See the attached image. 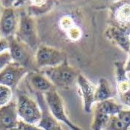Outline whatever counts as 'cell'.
<instances>
[{"label":"cell","mask_w":130,"mask_h":130,"mask_svg":"<svg viewBox=\"0 0 130 130\" xmlns=\"http://www.w3.org/2000/svg\"><path fill=\"white\" fill-rule=\"evenodd\" d=\"M7 39L9 44L8 52L12 62L25 67L28 71H39L36 67L35 52L15 36Z\"/></svg>","instance_id":"obj_3"},{"label":"cell","mask_w":130,"mask_h":130,"mask_svg":"<svg viewBox=\"0 0 130 130\" xmlns=\"http://www.w3.org/2000/svg\"><path fill=\"white\" fill-rule=\"evenodd\" d=\"M11 62H12V60L8 51L0 54V71Z\"/></svg>","instance_id":"obj_23"},{"label":"cell","mask_w":130,"mask_h":130,"mask_svg":"<svg viewBox=\"0 0 130 130\" xmlns=\"http://www.w3.org/2000/svg\"><path fill=\"white\" fill-rule=\"evenodd\" d=\"M129 130H130V129H129Z\"/></svg>","instance_id":"obj_28"},{"label":"cell","mask_w":130,"mask_h":130,"mask_svg":"<svg viewBox=\"0 0 130 130\" xmlns=\"http://www.w3.org/2000/svg\"><path fill=\"white\" fill-rule=\"evenodd\" d=\"M14 36L35 53L40 45L36 23L33 17L25 11H21L19 13L18 27Z\"/></svg>","instance_id":"obj_2"},{"label":"cell","mask_w":130,"mask_h":130,"mask_svg":"<svg viewBox=\"0 0 130 130\" xmlns=\"http://www.w3.org/2000/svg\"><path fill=\"white\" fill-rule=\"evenodd\" d=\"M115 95V92L112 90L109 82L105 78H100L98 86L96 88L95 91V102L99 103L113 99Z\"/></svg>","instance_id":"obj_16"},{"label":"cell","mask_w":130,"mask_h":130,"mask_svg":"<svg viewBox=\"0 0 130 130\" xmlns=\"http://www.w3.org/2000/svg\"><path fill=\"white\" fill-rule=\"evenodd\" d=\"M105 36L126 53H129L130 42V26L111 25L106 28Z\"/></svg>","instance_id":"obj_10"},{"label":"cell","mask_w":130,"mask_h":130,"mask_svg":"<svg viewBox=\"0 0 130 130\" xmlns=\"http://www.w3.org/2000/svg\"><path fill=\"white\" fill-rule=\"evenodd\" d=\"M110 117L111 116H108L103 113L94 109L93 120L91 125L92 130H103Z\"/></svg>","instance_id":"obj_18"},{"label":"cell","mask_w":130,"mask_h":130,"mask_svg":"<svg viewBox=\"0 0 130 130\" xmlns=\"http://www.w3.org/2000/svg\"><path fill=\"white\" fill-rule=\"evenodd\" d=\"M2 5L3 6L4 8H11L13 7V3L15 2V0H0Z\"/></svg>","instance_id":"obj_25"},{"label":"cell","mask_w":130,"mask_h":130,"mask_svg":"<svg viewBox=\"0 0 130 130\" xmlns=\"http://www.w3.org/2000/svg\"><path fill=\"white\" fill-rule=\"evenodd\" d=\"M110 24L130 26V0H117L110 8Z\"/></svg>","instance_id":"obj_9"},{"label":"cell","mask_w":130,"mask_h":130,"mask_svg":"<svg viewBox=\"0 0 130 130\" xmlns=\"http://www.w3.org/2000/svg\"><path fill=\"white\" fill-rule=\"evenodd\" d=\"M9 44L8 40L6 38H0V54L8 50Z\"/></svg>","instance_id":"obj_24"},{"label":"cell","mask_w":130,"mask_h":130,"mask_svg":"<svg viewBox=\"0 0 130 130\" xmlns=\"http://www.w3.org/2000/svg\"><path fill=\"white\" fill-rule=\"evenodd\" d=\"M36 67L40 70L52 67L61 64L67 59L66 54L63 51L55 47L40 44L35 53Z\"/></svg>","instance_id":"obj_5"},{"label":"cell","mask_w":130,"mask_h":130,"mask_svg":"<svg viewBox=\"0 0 130 130\" xmlns=\"http://www.w3.org/2000/svg\"><path fill=\"white\" fill-rule=\"evenodd\" d=\"M18 120L16 100H12L8 105L0 107V130H8L15 127Z\"/></svg>","instance_id":"obj_14"},{"label":"cell","mask_w":130,"mask_h":130,"mask_svg":"<svg viewBox=\"0 0 130 130\" xmlns=\"http://www.w3.org/2000/svg\"><path fill=\"white\" fill-rule=\"evenodd\" d=\"M13 100V91L5 85H0V107L8 105Z\"/></svg>","instance_id":"obj_19"},{"label":"cell","mask_w":130,"mask_h":130,"mask_svg":"<svg viewBox=\"0 0 130 130\" xmlns=\"http://www.w3.org/2000/svg\"><path fill=\"white\" fill-rule=\"evenodd\" d=\"M28 72L25 67L11 62L0 71V85L7 86L13 91Z\"/></svg>","instance_id":"obj_8"},{"label":"cell","mask_w":130,"mask_h":130,"mask_svg":"<svg viewBox=\"0 0 130 130\" xmlns=\"http://www.w3.org/2000/svg\"><path fill=\"white\" fill-rule=\"evenodd\" d=\"M94 109L103 113L108 116L117 115L123 108V105L117 103L113 99H109L102 102L96 103Z\"/></svg>","instance_id":"obj_17"},{"label":"cell","mask_w":130,"mask_h":130,"mask_svg":"<svg viewBox=\"0 0 130 130\" xmlns=\"http://www.w3.org/2000/svg\"><path fill=\"white\" fill-rule=\"evenodd\" d=\"M19 23V17L16 9L11 7L4 8L0 18V36L8 38L15 35Z\"/></svg>","instance_id":"obj_11"},{"label":"cell","mask_w":130,"mask_h":130,"mask_svg":"<svg viewBox=\"0 0 130 130\" xmlns=\"http://www.w3.org/2000/svg\"><path fill=\"white\" fill-rule=\"evenodd\" d=\"M116 92L121 105L130 108V79L125 70L123 61L115 62Z\"/></svg>","instance_id":"obj_7"},{"label":"cell","mask_w":130,"mask_h":130,"mask_svg":"<svg viewBox=\"0 0 130 130\" xmlns=\"http://www.w3.org/2000/svg\"><path fill=\"white\" fill-rule=\"evenodd\" d=\"M76 84L79 93L82 99L83 108L85 112L91 113L95 102L96 87L82 74H78L76 78Z\"/></svg>","instance_id":"obj_12"},{"label":"cell","mask_w":130,"mask_h":130,"mask_svg":"<svg viewBox=\"0 0 130 130\" xmlns=\"http://www.w3.org/2000/svg\"><path fill=\"white\" fill-rule=\"evenodd\" d=\"M8 130H43L40 128L39 126L36 124H31L26 123L21 120L19 119L17 124L15 127L11 128Z\"/></svg>","instance_id":"obj_21"},{"label":"cell","mask_w":130,"mask_h":130,"mask_svg":"<svg viewBox=\"0 0 130 130\" xmlns=\"http://www.w3.org/2000/svg\"><path fill=\"white\" fill-rule=\"evenodd\" d=\"M103 130H126L123 123L117 115L109 117Z\"/></svg>","instance_id":"obj_20"},{"label":"cell","mask_w":130,"mask_h":130,"mask_svg":"<svg viewBox=\"0 0 130 130\" xmlns=\"http://www.w3.org/2000/svg\"><path fill=\"white\" fill-rule=\"evenodd\" d=\"M124 68L126 72L128 73L130 72V54H129V58L128 60L126 61V62H125V65H124Z\"/></svg>","instance_id":"obj_26"},{"label":"cell","mask_w":130,"mask_h":130,"mask_svg":"<svg viewBox=\"0 0 130 130\" xmlns=\"http://www.w3.org/2000/svg\"><path fill=\"white\" fill-rule=\"evenodd\" d=\"M43 96L50 113L57 121L63 123L70 130H82L81 127L74 124L67 117L62 98L55 89L45 93Z\"/></svg>","instance_id":"obj_6"},{"label":"cell","mask_w":130,"mask_h":130,"mask_svg":"<svg viewBox=\"0 0 130 130\" xmlns=\"http://www.w3.org/2000/svg\"><path fill=\"white\" fill-rule=\"evenodd\" d=\"M26 76H28V80L35 92L44 94L55 89L52 82L40 71H29Z\"/></svg>","instance_id":"obj_15"},{"label":"cell","mask_w":130,"mask_h":130,"mask_svg":"<svg viewBox=\"0 0 130 130\" xmlns=\"http://www.w3.org/2000/svg\"><path fill=\"white\" fill-rule=\"evenodd\" d=\"M128 54H130V42H129V53Z\"/></svg>","instance_id":"obj_27"},{"label":"cell","mask_w":130,"mask_h":130,"mask_svg":"<svg viewBox=\"0 0 130 130\" xmlns=\"http://www.w3.org/2000/svg\"><path fill=\"white\" fill-rule=\"evenodd\" d=\"M16 103L20 120L28 123L38 125L41 119V111L37 101L26 93L19 92Z\"/></svg>","instance_id":"obj_4"},{"label":"cell","mask_w":130,"mask_h":130,"mask_svg":"<svg viewBox=\"0 0 130 130\" xmlns=\"http://www.w3.org/2000/svg\"><path fill=\"white\" fill-rule=\"evenodd\" d=\"M52 82L55 88H67L76 81L78 71L69 64L67 59L61 64L52 67L42 69L40 71Z\"/></svg>","instance_id":"obj_1"},{"label":"cell","mask_w":130,"mask_h":130,"mask_svg":"<svg viewBox=\"0 0 130 130\" xmlns=\"http://www.w3.org/2000/svg\"><path fill=\"white\" fill-rule=\"evenodd\" d=\"M35 94L37 96V103L41 111V119L38 126L43 130H62L58 121L50 113L43 94L38 92H35Z\"/></svg>","instance_id":"obj_13"},{"label":"cell","mask_w":130,"mask_h":130,"mask_svg":"<svg viewBox=\"0 0 130 130\" xmlns=\"http://www.w3.org/2000/svg\"><path fill=\"white\" fill-rule=\"evenodd\" d=\"M117 116L123 123L126 129H130V109H123L117 114Z\"/></svg>","instance_id":"obj_22"}]
</instances>
